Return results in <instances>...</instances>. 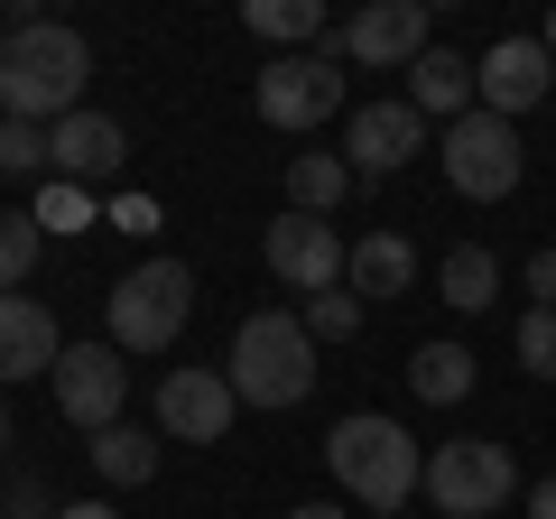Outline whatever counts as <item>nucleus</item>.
<instances>
[{
    "instance_id": "obj_1",
    "label": "nucleus",
    "mask_w": 556,
    "mask_h": 519,
    "mask_svg": "<svg viewBox=\"0 0 556 519\" xmlns=\"http://www.w3.org/2000/svg\"><path fill=\"white\" fill-rule=\"evenodd\" d=\"M84 75H93V47L65 20H20L0 38V121L56 130L65 112H84Z\"/></svg>"
},
{
    "instance_id": "obj_2",
    "label": "nucleus",
    "mask_w": 556,
    "mask_h": 519,
    "mask_svg": "<svg viewBox=\"0 0 556 519\" xmlns=\"http://www.w3.org/2000/svg\"><path fill=\"white\" fill-rule=\"evenodd\" d=\"M325 473L343 482L353 510H399V501L427 492V445L399 418H380V408H353V418H334V436H325Z\"/></svg>"
},
{
    "instance_id": "obj_3",
    "label": "nucleus",
    "mask_w": 556,
    "mask_h": 519,
    "mask_svg": "<svg viewBox=\"0 0 556 519\" xmlns=\"http://www.w3.org/2000/svg\"><path fill=\"white\" fill-rule=\"evenodd\" d=\"M223 371H232L241 408H298L306 390H316V334H306V316H288V306H260V316H241Z\"/></svg>"
},
{
    "instance_id": "obj_4",
    "label": "nucleus",
    "mask_w": 556,
    "mask_h": 519,
    "mask_svg": "<svg viewBox=\"0 0 556 519\" xmlns=\"http://www.w3.org/2000/svg\"><path fill=\"white\" fill-rule=\"evenodd\" d=\"M195 316V269L186 260H139L130 279L112 288V343L121 353H167Z\"/></svg>"
},
{
    "instance_id": "obj_5",
    "label": "nucleus",
    "mask_w": 556,
    "mask_h": 519,
    "mask_svg": "<svg viewBox=\"0 0 556 519\" xmlns=\"http://www.w3.org/2000/svg\"><path fill=\"white\" fill-rule=\"evenodd\" d=\"M427 501H437L445 519H492V510H510V501H519L510 445H492V436L427 445Z\"/></svg>"
},
{
    "instance_id": "obj_6",
    "label": "nucleus",
    "mask_w": 556,
    "mask_h": 519,
    "mask_svg": "<svg viewBox=\"0 0 556 519\" xmlns=\"http://www.w3.org/2000/svg\"><path fill=\"white\" fill-rule=\"evenodd\" d=\"M437 159H445V186H455L464 204H501L519 186V167H529V149H519V121L464 112V121H445Z\"/></svg>"
},
{
    "instance_id": "obj_7",
    "label": "nucleus",
    "mask_w": 556,
    "mask_h": 519,
    "mask_svg": "<svg viewBox=\"0 0 556 519\" xmlns=\"http://www.w3.org/2000/svg\"><path fill=\"white\" fill-rule=\"evenodd\" d=\"M251 102H260L269 130H316V121H334L343 112L334 47H316V56H269V65H260V84H251Z\"/></svg>"
},
{
    "instance_id": "obj_8",
    "label": "nucleus",
    "mask_w": 556,
    "mask_h": 519,
    "mask_svg": "<svg viewBox=\"0 0 556 519\" xmlns=\"http://www.w3.org/2000/svg\"><path fill=\"white\" fill-rule=\"evenodd\" d=\"M427 47H437V10L427 0H371V10H353L334 28V56L371 65V75H408Z\"/></svg>"
},
{
    "instance_id": "obj_9",
    "label": "nucleus",
    "mask_w": 556,
    "mask_h": 519,
    "mask_svg": "<svg viewBox=\"0 0 556 519\" xmlns=\"http://www.w3.org/2000/svg\"><path fill=\"white\" fill-rule=\"evenodd\" d=\"M260 260H269L278 288H298V298H334L343 269H353V241H343L334 223H316V214H278L269 241H260Z\"/></svg>"
},
{
    "instance_id": "obj_10",
    "label": "nucleus",
    "mask_w": 556,
    "mask_h": 519,
    "mask_svg": "<svg viewBox=\"0 0 556 519\" xmlns=\"http://www.w3.org/2000/svg\"><path fill=\"white\" fill-rule=\"evenodd\" d=\"M232 418H241V400H232V371L223 362H186V371L159 380V436L167 445H223Z\"/></svg>"
},
{
    "instance_id": "obj_11",
    "label": "nucleus",
    "mask_w": 556,
    "mask_h": 519,
    "mask_svg": "<svg viewBox=\"0 0 556 519\" xmlns=\"http://www.w3.org/2000/svg\"><path fill=\"white\" fill-rule=\"evenodd\" d=\"M417 149H427V112H417L408 93L343 112V167H353V177H399Z\"/></svg>"
},
{
    "instance_id": "obj_12",
    "label": "nucleus",
    "mask_w": 556,
    "mask_h": 519,
    "mask_svg": "<svg viewBox=\"0 0 556 519\" xmlns=\"http://www.w3.org/2000/svg\"><path fill=\"white\" fill-rule=\"evenodd\" d=\"M56 408L84 427V436H102V427H121V400H130V371H121V343H65L56 371Z\"/></svg>"
},
{
    "instance_id": "obj_13",
    "label": "nucleus",
    "mask_w": 556,
    "mask_h": 519,
    "mask_svg": "<svg viewBox=\"0 0 556 519\" xmlns=\"http://www.w3.org/2000/svg\"><path fill=\"white\" fill-rule=\"evenodd\" d=\"M121 159H130V130L112 112H93V102L47 130V177H65V186H112Z\"/></svg>"
},
{
    "instance_id": "obj_14",
    "label": "nucleus",
    "mask_w": 556,
    "mask_h": 519,
    "mask_svg": "<svg viewBox=\"0 0 556 519\" xmlns=\"http://www.w3.org/2000/svg\"><path fill=\"white\" fill-rule=\"evenodd\" d=\"M547 84H556V56L538 38H501V47L473 56V93H482V112H501V121H519L529 102H547Z\"/></svg>"
},
{
    "instance_id": "obj_15",
    "label": "nucleus",
    "mask_w": 556,
    "mask_h": 519,
    "mask_svg": "<svg viewBox=\"0 0 556 519\" xmlns=\"http://www.w3.org/2000/svg\"><path fill=\"white\" fill-rule=\"evenodd\" d=\"M56 362H65L56 316H47L38 298H0V390H10V380H38V371H56Z\"/></svg>"
},
{
    "instance_id": "obj_16",
    "label": "nucleus",
    "mask_w": 556,
    "mask_h": 519,
    "mask_svg": "<svg viewBox=\"0 0 556 519\" xmlns=\"http://www.w3.org/2000/svg\"><path fill=\"white\" fill-rule=\"evenodd\" d=\"M408 102L427 121H464V112H482V93H473V65L455 56V47H427V56L408 65Z\"/></svg>"
},
{
    "instance_id": "obj_17",
    "label": "nucleus",
    "mask_w": 556,
    "mask_h": 519,
    "mask_svg": "<svg viewBox=\"0 0 556 519\" xmlns=\"http://www.w3.org/2000/svg\"><path fill=\"white\" fill-rule=\"evenodd\" d=\"M408 279H417V251H408V232H362V241H353V269H343V288H353L362 306H380V298H408Z\"/></svg>"
},
{
    "instance_id": "obj_18",
    "label": "nucleus",
    "mask_w": 556,
    "mask_h": 519,
    "mask_svg": "<svg viewBox=\"0 0 556 519\" xmlns=\"http://www.w3.org/2000/svg\"><path fill=\"white\" fill-rule=\"evenodd\" d=\"M353 186H362V177L343 167V149H298V159H288V214H316V223H325Z\"/></svg>"
},
{
    "instance_id": "obj_19",
    "label": "nucleus",
    "mask_w": 556,
    "mask_h": 519,
    "mask_svg": "<svg viewBox=\"0 0 556 519\" xmlns=\"http://www.w3.org/2000/svg\"><path fill=\"white\" fill-rule=\"evenodd\" d=\"M473 380H482V362L464 353V343H417V353H408V390H417L427 408L473 400Z\"/></svg>"
},
{
    "instance_id": "obj_20",
    "label": "nucleus",
    "mask_w": 556,
    "mask_h": 519,
    "mask_svg": "<svg viewBox=\"0 0 556 519\" xmlns=\"http://www.w3.org/2000/svg\"><path fill=\"white\" fill-rule=\"evenodd\" d=\"M241 28L269 47H334V20L316 0H241Z\"/></svg>"
},
{
    "instance_id": "obj_21",
    "label": "nucleus",
    "mask_w": 556,
    "mask_h": 519,
    "mask_svg": "<svg viewBox=\"0 0 556 519\" xmlns=\"http://www.w3.org/2000/svg\"><path fill=\"white\" fill-rule=\"evenodd\" d=\"M159 445H167V436H149V427L121 418V427H102V436H93V473L112 482V492H139V482L159 473Z\"/></svg>"
},
{
    "instance_id": "obj_22",
    "label": "nucleus",
    "mask_w": 556,
    "mask_h": 519,
    "mask_svg": "<svg viewBox=\"0 0 556 519\" xmlns=\"http://www.w3.org/2000/svg\"><path fill=\"white\" fill-rule=\"evenodd\" d=\"M437 288H445V306H455V316H482V306L501 298V260L482 251V241H455V251H445V269H437Z\"/></svg>"
},
{
    "instance_id": "obj_23",
    "label": "nucleus",
    "mask_w": 556,
    "mask_h": 519,
    "mask_svg": "<svg viewBox=\"0 0 556 519\" xmlns=\"http://www.w3.org/2000/svg\"><path fill=\"white\" fill-rule=\"evenodd\" d=\"M28 214H38V232H93V223H112V214L93 204V186H65V177H47Z\"/></svg>"
},
{
    "instance_id": "obj_24",
    "label": "nucleus",
    "mask_w": 556,
    "mask_h": 519,
    "mask_svg": "<svg viewBox=\"0 0 556 519\" xmlns=\"http://www.w3.org/2000/svg\"><path fill=\"white\" fill-rule=\"evenodd\" d=\"M38 251H47V232H38V214H0V298H20L28 288V269H38Z\"/></svg>"
},
{
    "instance_id": "obj_25",
    "label": "nucleus",
    "mask_w": 556,
    "mask_h": 519,
    "mask_svg": "<svg viewBox=\"0 0 556 519\" xmlns=\"http://www.w3.org/2000/svg\"><path fill=\"white\" fill-rule=\"evenodd\" d=\"M0 177L47 186V130H38V121H0Z\"/></svg>"
},
{
    "instance_id": "obj_26",
    "label": "nucleus",
    "mask_w": 556,
    "mask_h": 519,
    "mask_svg": "<svg viewBox=\"0 0 556 519\" xmlns=\"http://www.w3.org/2000/svg\"><path fill=\"white\" fill-rule=\"evenodd\" d=\"M362 316H371V306H362L353 288H334V298H306V334H316V343H353Z\"/></svg>"
},
{
    "instance_id": "obj_27",
    "label": "nucleus",
    "mask_w": 556,
    "mask_h": 519,
    "mask_svg": "<svg viewBox=\"0 0 556 519\" xmlns=\"http://www.w3.org/2000/svg\"><path fill=\"white\" fill-rule=\"evenodd\" d=\"M519 362H529L538 380H556V306H529V316H519Z\"/></svg>"
},
{
    "instance_id": "obj_28",
    "label": "nucleus",
    "mask_w": 556,
    "mask_h": 519,
    "mask_svg": "<svg viewBox=\"0 0 556 519\" xmlns=\"http://www.w3.org/2000/svg\"><path fill=\"white\" fill-rule=\"evenodd\" d=\"M0 519H56L47 482H38V473H20V482H10V501H0Z\"/></svg>"
},
{
    "instance_id": "obj_29",
    "label": "nucleus",
    "mask_w": 556,
    "mask_h": 519,
    "mask_svg": "<svg viewBox=\"0 0 556 519\" xmlns=\"http://www.w3.org/2000/svg\"><path fill=\"white\" fill-rule=\"evenodd\" d=\"M112 232H139V241H149V232H159V204H149V195H121V204H112Z\"/></svg>"
},
{
    "instance_id": "obj_30",
    "label": "nucleus",
    "mask_w": 556,
    "mask_h": 519,
    "mask_svg": "<svg viewBox=\"0 0 556 519\" xmlns=\"http://www.w3.org/2000/svg\"><path fill=\"white\" fill-rule=\"evenodd\" d=\"M529 298L556 306V251H529Z\"/></svg>"
},
{
    "instance_id": "obj_31",
    "label": "nucleus",
    "mask_w": 556,
    "mask_h": 519,
    "mask_svg": "<svg viewBox=\"0 0 556 519\" xmlns=\"http://www.w3.org/2000/svg\"><path fill=\"white\" fill-rule=\"evenodd\" d=\"M56 519H121V510H112V501H65Z\"/></svg>"
},
{
    "instance_id": "obj_32",
    "label": "nucleus",
    "mask_w": 556,
    "mask_h": 519,
    "mask_svg": "<svg viewBox=\"0 0 556 519\" xmlns=\"http://www.w3.org/2000/svg\"><path fill=\"white\" fill-rule=\"evenodd\" d=\"M529 519H556V473H547V482L529 492Z\"/></svg>"
},
{
    "instance_id": "obj_33",
    "label": "nucleus",
    "mask_w": 556,
    "mask_h": 519,
    "mask_svg": "<svg viewBox=\"0 0 556 519\" xmlns=\"http://www.w3.org/2000/svg\"><path fill=\"white\" fill-rule=\"evenodd\" d=\"M288 519H353L343 501H306V510H288Z\"/></svg>"
},
{
    "instance_id": "obj_34",
    "label": "nucleus",
    "mask_w": 556,
    "mask_h": 519,
    "mask_svg": "<svg viewBox=\"0 0 556 519\" xmlns=\"http://www.w3.org/2000/svg\"><path fill=\"white\" fill-rule=\"evenodd\" d=\"M538 47H547V56H556V10H547V28H538Z\"/></svg>"
},
{
    "instance_id": "obj_35",
    "label": "nucleus",
    "mask_w": 556,
    "mask_h": 519,
    "mask_svg": "<svg viewBox=\"0 0 556 519\" xmlns=\"http://www.w3.org/2000/svg\"><path fill=\"white\" fill-rule=\"evenodd\" d=\"M0 455H10V400H0Z\"/></svg>"
},
{
    "instance_id": "obj_36",
    "label": "nucleus",
    "mask_w": 556,
    "mask_h": 519,
    "mask_svg": "<svg viewBox=\"0 0 556 519\" xmlns=\"http://www.w3.org/2000/svg\"><path fill=\"white\" fill-rule=\"evenodd\" d=\"M0 38H10V20H0Z\"/></svg>"
}]
</instances>
